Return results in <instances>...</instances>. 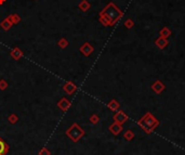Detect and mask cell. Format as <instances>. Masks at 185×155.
<instances>
[{"instance_id":"cell-1","label":"cell","mask_w":185,"mask_h":155,"mask_svg":"<svg viewBox=\"0 0 185 155\" xmlns=\"http://www.w3.org/2000/svg\"><path fill=\"white\" fill-rule=\"evenodd\" d=\"M99 15H102L105 18H107V21L109 22L111 26H113L114 24H115L116 22L118 21L119 18L122 16V12L116 7L115 3L109 2L107 5H106L105 8L101 11Z\"/></svg>"},{"instance_id":"cell-2","label":"cell","mask_w":185,"mask_h":155,"mask_svg":"<svg viewBox=\"0 0 185 155\" xmlns=\"http://www.w3.org/2000/svg\"><path fill=\"white\" fill-rule=\"evenodd\" d=\"M138 124H139V126L141 127L142 129L146 132V134H152V132L156 129V127L159 125V122H158V119L155 118L149 112H147V113L140 119L139 122H138Z\"/></svg>"},{"instance_id":"cell-3","label":"cell","mask_w":185,"mask_h":155,"mask_svg":"<svg viewBox=\"0 0 185 155\" xmlns=\"http://www.w3.org/2000/svg\"><path fill=\"white\" fill-rule=\"evenodd\" d=\"M65 134L72 140L73 142H78V141L85 136V130L82 129L78 124L74 123V124L65 131Z\"/></svg>"},{"instance_id":"cell-4","label":"cell","mask_w":185,"mask_h":155,"mask_svg":"<svg viewBox=\"0 0 185 155\" xmlns=\"http://www.w3.org/2000/svg\"><path fill=\"white\" fill-rule=\"evenodd\" d=\"M93 50H94L93 49V46L90 44V42H83L79 48V51L81 52V54L85 55V57H90V55L92 54Z\"/></svg>"},{"instance_id":"cell-5","label":"cell","mask_w":185,"mask_h":155,"mask_svg":"<svg viewBox=\"0 0 185 155\" xmlns=\"http://www.w3.org/2000/svg\"><path fill=\"white\" fill-rule=\"evenodd\" d=\"M113 118H114V122L118 123V124H120V125L125 124V123L128 120V116H127V114L125 113L123 111H120V110H118V111L114 114Z\"/></svg>"},{"instance_id":"cell-6","label":"cell","mask_w":185,"mask_h":155,"mask_svg":"<svg viewBox=\"0 0 185 155\" xmlns=\"http://www.w3.org/2000/svg\"><path fill=\"white\" fill-rule=\"evenodd\" d=\"M70 101H68L66 98H62L61 100L57 102V107L61 110L62 112H67L70 109Z\"/></svg>"},{"instance_id":"cell-7","label":"cell","mask_w":185,"mask_h":155,"mask_svg":"<svg viewBox=\"0 0 185 155\" xmlns=\"http://www.w3.org/2000/svg\"><path fill=\"white\" fill-rule=\"evenodd\" d=\"M10 55L13 60H15V61H18L21 60L22 58L24 57V52L18 48V47H14L12 50L10 51Z\"/></svg>"},{"instance_id":"cell-8","label":"cell","mask_w":185,"mask_h":155,"mask_svg":"<svg viewBox=\"0 0 185 155\" xmlns=\"http://www.w3.org/2000/svg\"><path fill=\"white\" fill-rule=\"evenodd\" d=\"M63 90L67 93V94H73L75 91L77 90V86L75 85L73 81H66L63 85Z\"/></svg>"},{"instance_id":"cell-9","label":"cell","mask_w":185,"mask_h":155,"mask_svg":"<svg viewBox=\"0 0 185 155\" xmlns=\"http://www.w3.org/2000/svg\"><path fill=\"white\" fill-rule=\"evenodd\" d=\"M108 130L114 134V136H118L121 131H122V125L118 124V123L114 122L111 126L108 127Z\"/></svg>"},{"instance_id":"cell-10","label":"cell","mask_w":185,"mask_h":155,"mask_svg":"<svg viewBox=\"0 0 185 155\" xmlns=\"http://www.w3.org/2000/svg\"><path fill=\"white\" fill-rule=\"evenodd\" d=\"M152 90L154 91V92H156V93H160V92H162V91L164 90V83L162 81H160V80H156L154 84L152 85Z\"/></svg>"},{"instance_id":"cell-11","label":"cell","mask_w":185,"mask_h":155,"mask_svg":"<svg viewBox=\"0 0 185 155\" xmlns=\"http://www.w3.org/2000/svg\"><path fill=\"white\" fill-rule=\"evenodd\" d=\"M9 153V145L0 137V155H7Z\"/></svg>"},{"instance_id":"cell-12","label":"cell","mask_w":185,"mask_h":155,"mask_svg":"<svg viewBox=\"0 0 185 155\" xmlns=\"http://www.w3.org/2000/svg\"><path fill=\"white\" fill-rule=\"evenodd\" d=\"M78 8H79L82 12H87V11L91 8V5L88 0H81L79 2V5H78Z\"/></svg>"},{"instance_id":"cell-13","label":"cell","mask_w":185,"mask_h":155,"mask_svg":"<svg viewBox=\"0 0 185 155\" xmlns=\"http://www.w3.org/2000/svg\"><path fill=\"white\" fill-rule=\"evenodd\" d=\"M0 26H1V28L3 29V31H9V29L11 28L13 26V24L11 23L10 21H9V18H3L2 21L0 22Z\"/></svg>"},{"instance_id":"cell-14","label":"cell","mask_w":185,"mask_h":155,"mask_svg":"<svg viewBox=\"0 0 185 155\" xmlns=\"http://www.w3.org/2000/svg\"><path fill=\"white\" fill-rule=\"evenodd\" d=\"M107 106H108V109L111 110V111H113V112H117L119 110V103H118V101L117 100H111L109 102L107 103Z\"/></svg>"},{"instance_id":"cell-15","label":"cell","mask_w":185,"mask_h":155,"mask_svg":"<svg viewBox=\"0 0 185 155\" xmlns=\"http://www.w3.org/2000/svg\"><path fill=\"white\" fill-rule=\"evenodd\" d=\"M9 18V21L11 22V23L13 24V25H16V24H18L21 22V16L18 15V13H13V14H10V15L8 16Z\"/></svg>"},{"instance_id":"cell-16","label":"cell","mask_w":185,"mask_h":155,"mask_svg":"<svg viewBox=\"0 0 185 155\" xmlns=\"http://www.w3.org/2000/svg\"><path fill=\"white\" fill-rule=\"evenodd\" d=\"M7 120H8L11 125H14V124H16V123L18 122V116L16 115L15 113H11L10 115L8 116V118H7Z\"/></svg>"},{"instance_id":"cell-17","label":"cell","mask_w":185,"mask_h":155,"mask_svg":"<svg viewBox=\"0 0 185 155\" xmlns=\"http://www.w3.org/2000/svg\"><path fill=\"white\" fill-rule=\"evenodd\" d=\"M123 139L126 140V141H132L134 139V132L132 130H127L123 134Z\"/></svg>"},{"instance_id":"cell-18","label":"cell","mask_w":185,"mask_h":155,"mask_svg":"<svg viewBox=\"0 0 185 155\" xmlns=\"http://www.w3.org/2000/svg\"><path fill=\"white\" fill-rule=\"evenodd\" d=\"M156 46L159 47L160 49L164 48V47L167 46V40H166V38H164V37H160L159 39H157V40H156Z\"/></svg>"},{"instance_id":"cell-19","label":"cell","mask_w":185,"mask_h":155,"mask_svg":"<svg viewBox=\"0 0 185 155\" xmlns=\"http://www.w3.org/2000/svg\"><path fill=\"white\" fill-rule=\"evenodd\" d=\"M68 45H70V42L67 41V39H65V38H61L59 41H57V46H59L61 49H65Z\"/></svg>"},{"instance_id":"cell-20","label":"cell","mask_w":185,"mask_h":155,"mask_svg":"<svg viewBox=\"0 0 185 155\" xmlns=\"http://www.w3.org/2000/svg\"><path fill=\"white\" fill-rule=\"evenodd\" d=\"M89 120H90L91 124L96 125L99 122H100V117H99L98 115H96V114H92V115L90 116V118H89Z\"/></svg>"},{"instance_id":"cell-21","label":"cell","mask_w":185,"mask_h":155,"mask_svg":"<svg viewBox=\"0 0 185 155\" xmlns=\"http://www.w3.org/2000/svg\"><path fill=\"white\" fill-rule=\"evenodd\" d=\"M170 36V31L167 28V27H164V28H162L161 31H160V37H164V38H166V37Z\"/></svg>"},{"instance_id":"cell-22","label":"cell","mask_w":185,"mask_h":155,"mask_svg":"<svg viewBox=\"0 0 185 155\" xmlns=\"http://www.w3.org/2000/svg\"><path fill=\"white\" fill-rule=\"evenodd\" d=\"M8 88V83L5 79H0V90L3 91Z\"/></svg>"},{"instance_id":"cell-23","label":"cell","mask_w":185,"mask_h":155,"mask_svg":"<svg viewBox=\"0 0 185 155\" xmlns=\"http://www.w3.org/2000/svg\"><path fill=\"white\" fill-rule=\"evenodd\" d=\"M38 155H51V152H50L47 147H42V149L39 151Z\"/></svg>"},{"instance_id":"cell-24","label":"cell","mask_w":185,"mask_h":155,"mask_svg":"<svg viewBox=\"0 0 185 155\" xmlns=\"http://www.w3.org/2000/svg\"><path fill=\"white\" fill-rule=\"evenodd\" d=\"M125 26H126L127 28H131L132 26H133V22H132L131 20H127V21L125 22Z\"/></svg>"},{"instance_id":"cell-25","label":"cell","mask_w":185,"mask_h":155,"mask_svg":"<svg viewBox=\"0 0 185 155\" xmlns=\"http://www.w3.org/2000/svg\"><path fill=\"white\" fill-rule=\"evenodd\" d=\"M5 1H7V0H0V5H2L3 3L5 2Z\"/></svg>"}]
</instances>
